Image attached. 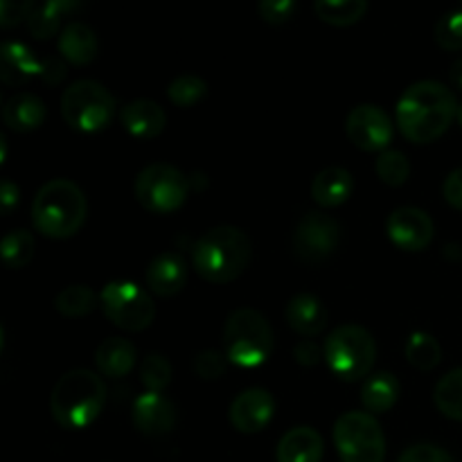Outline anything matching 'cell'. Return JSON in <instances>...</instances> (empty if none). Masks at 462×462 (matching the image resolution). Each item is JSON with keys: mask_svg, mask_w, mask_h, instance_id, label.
I'll return each instance as SVG.
<instances>
[{"mask_svg": "<svg viewBox=\"0 0 462 462\" xmlns=\"http://www.w3.org/2000/svg\"><path fill=\"white\" fill-rule=\"evenodd\" d=\"M456 95L440 81H418L397 102V126L415 144H429L447 134L458 116Z\"/></svg>", "mask_w": 462, "mask_h": 462, "instance_id": "1", "label": "cell"}, {"mask_svg": "<svg viewBox=\"0 0 462 462\" xmlns=\"http://www.w3.org/2000/svg\"><path fill=\"white\" fill-rule=\"evenodd\" d=\"M253 260V242L242 228L217 226L197 239L192 266L206 282L228 284L242 278Z\"/></svg>", "mask_w": 462, "mask_h": 462, "instance_id": "2", "label": "cell"}, {"mask_svg": "<svg viewBox=\"0 0 462 462\" xmlns=\"http://www.w3.org/2000/svg\"><path fill=\"white\" fill-rule=\"evenodd\" d=\"M88 215V201L75 180H48L32 201V224L50 239H68L79 233Z\"/></svg>", "mask_w": 462, "mask_h": 462, "instance_id": "3", "label": "cell"}, {"mask_svg": "<svg viewBox=\"0 0 462 462\" xmlns=\"http://www.w3.org/2000/svg\"><path fill=\"white\" fill-rule=\"evenodd\" d=\"M106 404V386L90 370H70L50 395V413L63 429H86L99 418Z\"/></svg>", "mask_w": 462, "mask_h": 462, "instance_id": "4", "label": "cell"}, {"mask_svg": "<svg viewBox=\"0 0 462 462\" xmlns=\"http://www.w3.org/2000/svg\"><path fill=\"white\" fill-rule=\"evenodd\" d=\"M224 350L239 368H257L273 352V329L257 310H235L224 323Z\"/></svg>", "mask_w": 462, "mask_h": 462, "instance_id": "5", "label": "cell"}, {"mask_svg": "<svg viewBox=\"0 0 462 462\" xmlns=\"http://www.w3.org/2000/svg\"><path fill=\"white\" fill-rule=\"evenodd\" d=\"M329 370L343 382L368 379L377 359V343L361 325H341L332 329L323 347Z\"/></svg>", "mask_w": 462, "mask_h": 462, "instance_id": "6", "label": "cell"}, {"mask_svg": "<svg viewBox=\"0 0 462 462\" xmlns=\"http://www.w3.org/2000/svg\"><path fill=\"white\" fill-rule=\"evenodd\" d=\"M116 113V97L95 79H79L61 95V116L68 126L81 134H97Z\"/></svg>", "mask_w": 462, "mask_h": 462, "instance_id": "7", "label": "cell"}, {"mask_svg": "<svg viewBox=\"0 0 462 462\" xmlns=\"http://www.w3.org/2000/svg\"><path fill=\"white\" fill-rule=\"evenodd\" d=\"M334 447L343 462H383L386 458L382 424L365 411H350L337 420Z\"/></svg>", "mask_w": 462, "mask_h": 462, "instance_id": "8", "label": "cell"}, {"mask_svg": "<svg viewBox=\"0 0 462 462\" xmlns=\"http://www.w3.org/2000/svg\"><path fill=\"white\" fill-rule=\"evenodd\" d=\"M135 199L140 206L156 215H170L185 203L189 192V180L179 167L167 162H153L144 167L134 183Z\"/></svg>", "mask_w": 462, "mask_h": 462, "instance_id": "9", "label": "cell"}, {"mask_svg": "<svg viewBox=\"0 0 462 462\" xmlns=\"http://www.w3.org/2000/svg\"><path fill=\"white\" fill-rule=\"evenodd\" d=\"M99 305L104 316L126 332H143L156 319V302L152 296L126 280L108 282L99 293Z\"/></svg>", "mask_w": 462, "mask_h": 462, "instance_id": "10", "label": "cell"}, {"mask_svg": "<svg viewBox=\"0 0 462 462\" xmlns=\"http://www.w3.org/2000/svg\"><path fill=\"white\" fill-rule=\"evenodd\" d=\"M43 79L45 84H59L66 77V63L61 59H39L27 45L7 41L0 50V79L7 86L25 84V81Z\"/></svg>", "mask_w": 462, "mask_h": 462, "instance_id": "11", "label": "cell"}, {"mask_svg": "<svg viewBox=\"0 0 462 462\" xmlns=\"http://www.w3.org/2000/svg\"><path fill=\"white\" fill-rule=\"evenodd\" d=\"M341 235V226L337 219L320 215V212H310L293 230V253L298 260L307 262V264H320L337 253Z\"/></svg>", "mask_w": 462, "mask_h": 462, "instance_id": "12", "label": "cell"}, {"mask_svg": "<svg viewBox=\"0 0 462 462\" xmlns=\"http://www.w3.org/2000/svg\"><path fill=\"white\" fill-rule=\"evenodd\" d=\"M346 134L350 143L361 152L383 153L395 138V125L382 106L359 104L347 116Z\"/></svg>", "mask_w": 462, "mask_h": 462, "instance_id": "13", "label": "cell"}, {"mask_svg": "<svg viewBox=\"0 0 462 462\" xmlns=\"http://www.w3.org/2000/svg\"><path fill=\"white\" fill-rule=\"evenodd\" d=\"M388 239L404 253H420L433 242L436 226L433 219L415 206H402L386 219Z\"/></svg>", "mask_w": 462, "mask_h": 462, "instance_id": "14", "label": "cell"}, {"mask_svg": "<svg viewBox=\"0 0 462 462\" xmlns=\"http://www.w3.org/2000/svg\"><path fill=\"white\" fill-rule=\"evenodd\" d=\"M275 415L273 395L264 388H248L239 393L228 411L230 424L244 436H255L264 431Z\"/></svg>", "mask_w": 462, "mask_h": 462, "instance_id": "15", "label": "cell"}, {"mask_svg": "<svg viewBox=\"0 0 462 462\" xmlns=\"http://www.w3.org/2000/svg\"><path fill=\"white\" fill-rule=\"evenodd\" d=\"M131 418L143 436H170L176 427V409L162 393H143L131 406Z\"/></svg>", "mask_w": 462, "mask_h": 462, "instance_id": "16", "label": "cell"}, {"mask_svg": "<svg viewBox=\"0 0 462 462\" xmlns=\"http://www.w3.org/2000/svg\"><path fill=\"white\" fill-rule=\"evenodd\" d=\"M188 280V266L179 253H161L144 271V282L156 296L171 298L180 293Z\"/></svg>", "mask_w": 462, "mask_h": 462, "instance_id": "17", "label": "cell"}, {"mask_svg": "<svg viewBox=\"0 0 462 462\" xmlns=\"http://www.w3.org/2000/svg\"><path fill=\"white\" fill-rule=\"evenodd\" d=\"M120 120L122 126H125L134 138L152 140L162 134L167 116L165 111H162L161 104H156L153 99H134V102H129L126 106H122Z\"/></svg>", "mask_w": 462, "mask_h": 462, "instance_id": "18", "label": "cell"}, {"mask_svg": "<svg viewBox=\"0 0 462 462\" xmlns=\"http://www.w3.org/2000/svg\"><path fill=\"white\" fill-rule=\"evenodd\" d=\"M284 319H287L289 328L300 337H319L328 325V311L316 296L298 293L287 302Z\"/></svg>", "mask_w": 462, "mask_h": 462, "instance_id": "19", "label": "cell"}, {"mask_svg": "<svg viewBox=\"0 0 462 462\" xmlns=\"http://www.w3.org/2000/svg\"><path fill=\"white\" fill-rule=\"evenodd\" d=\"M325 454L323 438L311 427H296L282 436L275 449L278 462H320Z\"/></svg>", "mask_w": 462, "mask_h": 462, "instance_id": "20", "label": "cell"}, {"mask_svg": "<svg viewBox=\"0 0 462 462\" xmlns=\"http://www.w3.org/2000/svg\"><path fill=\"white\" fill-rule=\"evenodd\" d=\"M48 108H45L43 99L36 97L34 93H16L5 102L3 106V122L12 131L18 134H30V131L39 129L45 122Z\"/></svg>", "mask_w": 462, "mask_h": 462, "instance_id": "21", "label": "cell"}, {"mask_svg": "<svg viewBox=\"0 0 462 462\" xmlns=\"http://www.w3.org/2000/svg\"><path fill=\"white\" fill-rule=\"evenodd\" d=\"M355 192V179L346 167H325L311 180V197L323 208H338Z\"/></svg>", "mask_w": 462, "mask_h": 462, "instance_id": "22", "label": "cell"}, {"mask_svg": "<svg viewBox=\"0 0 462 462\" xmlns=\"http://www.w3.org/2000/svg\"><path fill=\"white\" fill-rule=\"evenodd\" d=\"M59 54L72 66H88L97 57V36L86 23L72 21L59 34Z\"/></svg>", "mask_w": 462, "mask_h": 462, "instance_id": "23", "label": "cell"}, {"mask_svg": "<svg viewBox=\"0 0 462 462\" xmlns=\"http://www.w3.org/2000/svg\"><path fill=\"white\" fill-rule=\"evenodd\" d=\"M135 361H138L135 347L126 338L120 337L106 338L95 350V365L108 379H122L125 374H129L134 370Z\"/></svg>", "mask_w": 462, "mask_h": 462, "instance_id": "24", "label": "cell"}, {"mask_svg": "<svg viewBox=\"0 0 462 462\" xmlns=\"http://www.w3.org/2000/svg\"><path fill=\"white\" fill-rule=\"evenodd\" d=\"M81 5L75 0H48V3H32L27 27L30 34L39 41L52 39L61 27V21L70 12L79 9Z\"/></svg>", "mask_w": 462, "mask_h": 462, "instance_id": "25", "label": "cell"}, {"mask_svg": "<svg viewBox=\"0 0 462 462\" xmlns=\"http://www.w3.org/2000/svg\"><path fill=\"white\" fill-rule=\"evenodd\" d=\"M400 397V382L391 373H374L361 386V402L365 413L382 415L388 413L397 404Z\"/></svg>", "mask_w": 462, "mask_h": 462, "instance_id": "26", "label": "cell"}, {"mask_svg": "<svg viewBox=\"0 0 462 462\" xmlns=\"http://www.w3.org/2000/svg\"><path fill=\"white\" fill-rule=\"evenodd\" d=\"M314 9L320 21L328 25L347 27L359 23L368 14V3L365 0H319Z\"/></svg>", "mask_w": 462, "mask_h": 462, "instance_id": "27", "label": "cell"}, {"mask_svg": "<svg viewBox=\"0 0 462 462\" xmlns=\"http://www.w3.org/2000/svg\"><path fill=\"white\" fill-rule=\"evenodd\" d=\"M433 402L445 418L462 422V368L451 370L438 382Z\"/></svg>", "mask_w": 462, "mask_h": 462, "instance_id": "28", "label": "cell"}, {"mask_svg": "<svg viewBox=\"0 0 462 462\" xmlns=\"http://www.w3.org/2000/svg\"><path fill=\"white\" fill-rule=\"evenodd\" d=\"M406 359L413 368L429 373V370L438 368V364L442 361V347L438 343L436 337L427 332H415L411 334L409 341H406Z\"/></svg>", "mask_w": 462, "mask_h": 462, "instance_id": "29", "label": "cell"}, {"mask_svg": "<svg viewBox=\"0 0 462 462\" xmlns=\"http://www.w3.org/2000/svg\"><path fill=\"white\" fill-rule=\"evenodd\" d=\"M36 253V239L30 230H12L0 242V255L7 269H23Z\"/></svg>", "mask_w": 462, "mask_h": 462, "instance_id": "30", "label": "cell"}, {"mask_svg": "<svg viewBox=\"0 0 462 462\" xmlns=\"http://www.w3.org/2000/svg\"><path fill=\"white\" fill-rule=\"evenodd\" d=\"M95 305H97V296L93 293V289L84 287V284L66 287L54 296V310L68 319L88 316L95 310Z\"/></svg>", "mask_w": 462, "mask_h": 462, "instance_id": "31", "label": "cell"}, {"mask_svg": "<svg viewBox=\"0 0 462 462\" xmlns=\"http://www.w3.org/2000/svg\"><path fill=\"white\" fill-rule=\"evenodd\" d=\"M208 95V84L203 77L192 75V72H185L179 75L176 79H171V84L167 86V97L171 99V104L180 108H192L194 104L201 102Z\"/></svg>", "mask_w": 462, "mask_h": 462, "instance_id": "32", "label": "cell"}, {"mask_svg": "<svg viewBox=\"0 0 462 462\" xmlns=\"http://www.w3.org/2000/svg\"><path fill=\"white\" fill-rule=\"evenodd\" d=\"M140 382H143L144 393H162L171 382V365L167 356L147 355L143 365H140Z\"/></svg>", "mask_w": 462, "mask_h": 462, "instance_id": "33", "label": "cell"}, {"mask_svg": "<svg viewBox=\"0 0 462 462\" xmlns=\"http://www.w3.org/2000/svg\"><path fill=\"white\" fill-rule=\"evenodd\" d=\"M377 176L391 188H400L411 176L409 158L402 152H395V149H386L377 158Z\"/></svg>", "mask_w": 462, "mask_h": 462, "instance_id": "34", "label": "cell"}, {"mask_svg": "<svg viewBox=\"0 0 462 462\" xmlns=\"http://www.w3.org/2000/svg\"><path fill=\"white\" fill-rule=\"evenodd\" d=\"M436 43L442 50H449V52H460L462 50V12L445 14L440 21L436 23Z\"/></svg>", "mask_w": 462, "mask_h": 462, "instance_id": "35", "label": "cell"}, {"mask_svg": "<svg viewBox=\"0 0 462 462\" xmlns=\"http://www.w3.org/2000/svg\"><path fill=\"white\" fill-rule=\"evenodd\" d=\"M226 365H228V356L217 350H203L194 359V373L206 382H215V379L224 377Z\"/></svg>", "mask_w": 462, "mask_h": 462, "instance_id": "36", "label": "cell"}, {"mask_svg": "<svg viewBox=\"0 0 462 462\" xmlns=\"http://www.w3.org/2000/svg\"><path fill=\"white\" fill-rule=\"evenodd\" d=\"M257 12L271 25H284L296 14V3L293 0H262L257 5Z\"/></svg>", "mask_w": 462, "mask_h": 462, "instance_id": "37", "label": "cell"}, {"mask_svg": "<svg viewBox=\"0 0 462 462\" xmlns=\"http://www.w3.org/2000/svg\"><path fill=\"white\" fill-rule=\"evenodd\" d=\"M397 462H456L449 451L436 445H413L400 456Z\"/></svg>", "mask_w": 462, "mask_h": 462, "instance_id": "38", "label": "cell"}, {"mask_svg": "<svg viewBox=\"0 0 462 462\" xmlns=\"http://www.w3.org/2000/svg\"><path fill=\"white\" fill-rule=\"evenodd\" d=\"M32 3H16V0H3L0 3V25L5 30L18 25L21 21H27L30 16Z\"/></svg>", "mask_w": 462, "mask_h": 462, "instance_id": "39", "label": "cell"}, {"mask_svg": "<svg viewBox=\"0 0 462 462\" xmlns=\"http://www.w3.org/2000/svg\"><path fill=\"white\" fill-rule=\"evenodd\" d=\"M442 194H445L447 203H449L451 208L462 210V167H458V170H454L447 176L445 185H442Z\"/></svg>", "mask_w": 462, "mask_h": 462, "instance_id": "40", "label": "cell"}, {"mask_svg": "<svg viewBox=\"0 0 462 462\" xmlns=\"http://www.w3.org/2000/svg\"><path fill=\"white\" fill-rule=\"evenodd\" d=\"M293 356H296V361L300 365L311 368V365H316L320 361V347L316 346V343L302 341V343H298L296 350H293Z\"/></svg>", "mask_w": 462, "mask_h": 462, "instance_id": "41", "label": "cell"}, {"mask_svg": "<svg viewBox=\"0 0 462 462\" xmlns=\"http://www.w3.org/2000/svg\"><path fill=\"white\" fill-rule=\"evenodd\" d=\"M18 199H21V189H18V185H14L12 180L5 179L3 185H0V206H3L5 215H9V212L18 206Z\"/></svg>", "mask_w": 462, "mask_h": 462, "instance_id": "42", "label": "cell"}, {"mask_svg": "<svg viewBox=\"0 0 462 462\" xmlns=\"http://www.w3.org/2000/svg\"><path fill=\"white\" fill-rule=\"evenodd\" d=\"M451 81H454V86L456 88H460L462 90V54L458 59H456L454 63H451Z\"/></svg>", "mask_w": 462, "mask_h": 462, "instance_id": "43", "label": "cell"}, {"mask_svg": "<svg viewBox=\"0 0 462 462\" xmlns=\"http://www.w3.org/2000/svg\"><path fill=\"white\" fill-rule=\"evenodd\" d=\"M456 120H458V125L462 126V102H460V106H458V116H456Z\"/></svg>", "mask_w": 462, "mask_h": 462, "instance_id": "44", "label": "cell"}]
</instances>
